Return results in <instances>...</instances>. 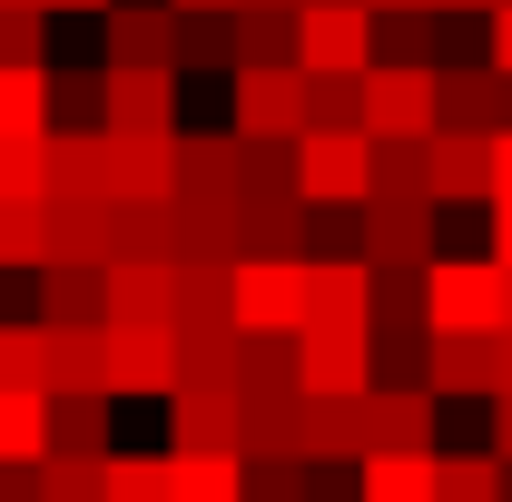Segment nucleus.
<instances>
[{"mask_svg":"<svg viewBox=\"0 0 512 502\" xmlns=\"http://www.w3.org/2000/svg\"><path fill=\"white\" fill-rule=\"evenodd\" d=\"M355 128L365 138H424L434 128V60H365L355 69Z\"/></svg>","mask_w":512,"mask_h":502,"instance_id":"nucleus-1","label":"nucleus"},{"mask_svg":"<svg viewBox=\"0 0 512 502\" xmlns=\"http://www.w3.org/2000/svg\"><path fill=\"white\" fill-rule=\"evenodd\" d=\"M365 128H296V197L306 207H365Z\"/></svg>","mask_w":512,"mask_h":502,"instance_id":"nucleus-2","label":"nucleus"},{"mask_svg":"<svg viewBox=\"0 0 512 502\" xmlns=\"http://www.w3.org/2000/svg\"><path fill=\"white\" fill-rule=\"evenodd\" d=\"M227 325H306V256H227Z\"/></svg>","mask_w":512,"mask_h":502,"instance_id":"nucleus-3","label":"nucleus"},{"mask_svg":"<svg viewBox=\"0 0 512 502\" xmlns=\"http://www.w3.org/2000/svg\"><path fill=\"white\" fill-rule=\"evenodd\" d=\"M237 99H227V128L237 138H296L306 128V69L296 60H256V69H227Z\"/></svg>","mask_w":512,"mask_h":502,"instance_id":"nucleus-4","label":"nucleus"},{"mask_svg":"<svg viewBox=\"0 0 512 502\" xmlns=\"http://www.w3.org/2000/svg\"><path fill=\"white\" fill-rule=\"evenodd\" d=\"M296 69H365L375 60V10L365 0H296Z\"/></svg>","mask_w":512,"mask_h":502,"instance_id":"nucleus-5","label":"nucleus"},{"mask_svg":"<svg viewBox=\"0 0 512 502\" xmlns=\"http://www.w3.org/2000/svg\"><path fill=\"white\" fill-rule=\"evenodd\" d=\"M355 414H365V453H434L444 394H434V384H365Z\"/></svg>","mask_w":512,"mask_h":502,"instance_id":"nucleus-6","label":"nucleus"},{"mask_svg":"<svg viewBox=\"0 0 512 502\" xmlns=\"http://www.w3.org/2000/svg\"><path fill=\"white\" fill-rule=\"evenodd\" d=\"M424 197L483 207L493 197V128H424Z\"/></svg>","mask_w":512,"mask_h":502,"instance_id":"nucleus-7","label":"nucleus"},{"mask_svg":"<svg viewBox=\"0 0 512 502\" xmlns=\"http://www.w3.org/2000/svg\"><path fill=\"white\" fill-rule=\"evenodd\" d=\"M444 247L434 237V197H365L355 207V256L365 266H424Z\"/></svg>","mask_w":512,"mask_h":502,"instance_id":"nucleus-8","label":"nucleus"},{"mask_svg":"<svg viewBox=\"0 0 512 502\" xmlns=\"http://www.w3.org/2000/svg\"><path fill=\"white\" fill-rule=\"evenodd\" d=\"M99 128H178V69L168 60H109L99 69Z\"/></svg>","mask_w":512,"mask_h":502,"instance_id":"nucleus-9","label":"nucleus"},{"mask_svg":"<svg viewBox=\"0 0 512 502\" xmlns=\"http://www.w3.org/2000/svg\"><path fill=\"white\" fill-rule=\"evenodd\" d=\"M375 355H365V325H296V394H365Z\"/></svg>","mask_w":512,"mask_h":502,"instance_id":"nucleus-10","label":"nucleus"},{"mask_svg":"<svg viewBox=\"0 0 512 502\" xmlns=\"http://www.w3.org/2000/svg\"><path fill=\"white\" fill-rule=\"evenodd\" d=\"M424 384L444 404H483L493 394V325H434L424 335Z\"/></svg>","mask_w":512,"mask_h":502,"instance_id":"nucleus-11","label":"nucleus"},{"mask_svg":"<svg viewBox=\"0 0 512 502\" xmlns=\"http://www.w3.org/2000/svg\"><path fill=\"white\" fill-rule=\"evenodd\" d=\"M424 325H493V256H424Z\"/></svg>","mask_w":512,"mask_h":502,"instance_id":"nucleus-12","label":"nucleus"},{"mask_svg":"<svg viewBox=\"0 0 512 502\" xmlns=\"http://www.w3.org/2000/svg\"><path fill=\"white\" fill-rule=\"evenodd\" d=\"M99 384H109V404H128V394H168V325H109L99 315Z\"/></svg>","mask_w":512,"mask_h":502,"instance_id":"nucleus-13","label":"nucleus"},{"mask_svg":"<svg viewBox=\"0 0 512 502\" xmlns=\"http://www.w3.org/2000/svg\"><path fill=\"white\" fill-rule=\"evenodd\" d=\"M168 197H237V128H168Z\"/></svg>","mask_w":512,"mask_h":502,"instance_id":"nucleus-14","label":"nucleus"},{"mask_svg":"<svg viewBox=\"0 0 512 502\" xmlns=\"http://www.w3.org/2000/svg\"><path fill=\"white\" fill-rule=\"evenodd\" d=\"M168 453H237V394L227 384H168Z\"/></svg>","mask_w":512,"mask_h":502,"instance_id":"nucleus-15","label":"nucleus"},{"mask_svg":"<svg viewBox=\"0 0 512 502\" xmlns=\"http://www.w3.org/2000/svg\"><path fill=\"white\" fill-rule=\"evenodd\" d=\"M99 188L168 197V128H99Z\"/></svg>","mask_w":512,"mask_h":502,"instance_id":"nucleus-16","label":"nucleus"},{"mask_svg":"<svg viewBox=\"0 0 512 502\" xmlns=\"http://www.w3.org/2000/svg\"><path fill=\"white\" fill-rule=\"evenodd\" d=\"M99 315L109 325H168V256H99Z\"/></svg>","mask_w":512,"mask_h":502,"instance_id":"nucleus-17","label":"nucleus"},{"mask_svg":"<svg viewBox=\"0 0 512 502\" xmlns=\"http://www.w3.org/2000/svg\"><path fill=\"white\" fill-rule=\"evenodd\" d=\"M99 315H79V325H40V394H109L99 384Z\"/></svg>","mask_w":512,"mask_h":502,"instance_id":"nucleus-18","label":"nucleus"},{"mask_svg":"<svg viewBox=\"0 0 512 502\" xmlns=\"http://www.w3.org/2000/svg\"><path fill=\"white\" fill-rule=\"evenodd\" d=\"M296 453H306V463H355V453H365L355 394H296Z\"/></svg>","mask_w":512,"mask_h":502,"instance_id":"nucleus-19","label":"nucleus"},{"mask_svg":"<svg viewBox=\"0 0 512 502\" xmlns=\"http://www.w3.org/2000/svg\"><path fill=\"white\" fill-rule=\"evenodd\" d=\"M237 256H306V197H237Z\"/></svg>","mask_w":512,"mask_h":502,"instance_id":"nucleus-20","label":"nucleus"},{"mask_svg":"<svg viewBox=\"0 0 512 502\" xmlns=\"http://www.w3.org/2000/svg\"><path fill=\"white\" fill-rule=\"evenodd\" d=\"M168 384H227L237 394V325H168Z\"/></svg>","mask_w":512,"mask_h":502,"instance_id":"nucleus-21","label":"nucleus"},{"mask_svg":"<svg viewBox=\"0 0 512 502\" xmlns=\"http://www.w3.org/2000/svg\"><path fill=\"white\" fill-rule=\"evenodd\" d=\"M40 197H109L99 188V128H40Z\"/></svg>","mask_w":512,"mask_h":502,"instance_id":"nucleus-22","label":"nucleus"},{"mask_svg":"<svg viewBox=\"0 0 512 502\" xmlns=\"http://www.w3.org/2000/svg\"><path fill=\"white\" fill-rule=\"evenodd\" d=\"M168 256H237V197H168Z\"/></svg>","mask_w":512,"mask_h":502,"instance_id":"nucleus-23","label":"nucleus"},{"mask_svg":"<svg viewBox=\"0 0 512 502\" xmlns=\"http://www.w3.org/2000/svg\"><path fill=\"white\" fill-rule=\"evenodd\" d=\"M168 325H227V256H168Z\"/></svg>","mask_w":512,"mask_h":502,"instance_id":"nucleus-24","label":"nucleus"},{"mask_svg":"<svg viewBox=\"0 0 512 502\" xmlns=\"http://www.w3.org/2000/svg\"><path fill=\"white\" fill-rule=\"evenodd\" d=\"M306 325H365V256H306Z\"/></svg>","mask_w":512,"mask_h":502,"instance_id":"nucleus-25","label":"nucleus"},{"mask_svg":"<svg viewBox=\"0 0 512 502\" xmlns=\"http://www.w3.org/2000/svg\"><path fill=\"white\" fill-rule=\"evenodd\" d=\"M237 453H296V384H247L237 394Z\"/></svg>","mask_w":512,"mask_h":502,"instance_id":"nucleus-26","label":"nucleus"},{"mask_svg":"<svg viewBox=\"0 0 512 502\" xmlns=\"http://www.w3.org/2000/svg\"><path fill=\"white\" fill-rule=\"evenodd\" d=\"M99 50L109 60H168V10L158 0H99Z\"/></svg>","mask_w":512,"mask_h":502,"instance_id":"nucleus-27","label":"nucleus"},{"mask_svg":"<svg viewBox=\"0 0 512 502\" xmlns=\"http://www.w3.org/2000/svg\"><path fill=\"white\" fill-rule=\"evenodd\" d=\"M50 60H10L0 69V148H30L40 128H50Z\"/></svg>","mask_w":512,"mask_h":502,"instance_id":"nucleus-28","label":"nucleus"},{"mask_svg":"<svg viewBox=\"0 0 512 502\" xmlns=\"http://www.w3.org/2000/svg\"><path fill=\"white\" fill-rule=\"evenodd\" d=\"M256 60H296V20L256 10V0H227V69H256Z\"/></svg>","mask_w":512,"mask_h":502,"instance_id":"nucleus-29","label":"nucleus"},{"mask_svg":"<svg viewBox=\"0 0 512 502\" xmlns=\"http://www.w3.org/2000/svg\"><path fill=\"white\" fill-rule=\"evenodd\" d=\"M99 247L109 256H168V197H109L99 207Z\"/></svg>","mask_w":512,"mask_h":502,"instance_id":"nucleus-30","label":"nucleus"},{"mask_svg":"<svg viewBox=\"0 0 512 502\" xmlns=\"http://www.w3.org/2000/svg\"><path fill=\"white\" fill-rule=\"evenodd\" d=\"M30 276H40V325H79V315H99V266H89V256H40Z\"/></svg>","mask_w":512,"mask_h":502,"instance_id":"nucleus-31","label":"nucleus"},{"mask_svg":"<svg viewBox=\"0 0 512 502\" xmlns=\"http://www.w3.org/2000/svg\"><path fill=\"white\" fill-rule=\"evenodd\" d=\"M355 502H434V453H355Z\"/></svg>","mask_w":512,"mask_h":502,"instance_id":"nucleus-32","label":"nucleus"},{"mask_svg":"<svg viewBox=\"0 0 512 502\" xmlns=\"http://www.w3.org/2000/svg\"><path fill=\"white\" fill-rule=\"evenodd\" d=\"M40 434V453H109V394H50Z\"/></svg>","mask_w":512,"mask_h":502,"instance_id":"nucleus-33","label":"nucleus"},{"mask_svg":"<svg viewBox=\"0 0 512 502\" xmlns=\"http://www.w3.org/2000/svg\"><path fill=\"white\" fill-rule=\"evenodd\" d=\"M168 69H227V10H168Z\"/></svg>","mask_w":512,"mask_h":502,"instance_id":"nucleus-34","label":"nucleus"},{"mask_svg":"<svg viewBox=\"0 0 512 502\" xmlns=\"http://www.w3.org/2000/svg\"><path fill=\"white\" fill-rule=\"evenodd\" d=\"M247 384H296V325H237V394Z\"/></svg>","mask_w":512,"mask_h":502,"instance_id":"nucleus-35","label":"nucleus"},{"mask_svg":"<svg viewBox=\"0 0 512 502\" xmlns=\"http://www.w3.org/2000/svg\"><path fill=\"white\" fill-rule=\"evenodd\" d=\"M99 207H109V197H40V227H50V256H89V266H99Z\"/></svg>","mask_w":512,"mask_h":502,"instance_id":"nucleus-36","label":"nucleus"},{"mask_svg":"<svg viewBox=\"0 0 512 502\" xmlns=\"http://www.w3.org/2000/svg\"><path fill=\"white\" fill-rule=\"evenodd\" d=\"M40 414H50V394L40 384H0V463H40Z\"/></svg>","mask_w":512,"mask_h":502,"instance_id":"nucleus-37","label":"nucleus"},{"mask_svg":"<svg viewBox=\"0 0 512 502\" xmlns=\"http://www.w3.org/2000/svg\"><path fill=\"white\" fill-rule=\"evenodd\" d=\"M365 197H424V138H375L365 148Z\"/></svg>","mask_w":512,"mask_h":502,"instance_id":"nucleus-38","label":"nucleus"},{"mask_svg":"<svg viewBox=\"0 0 512 502\" xmlns=\"http://www.w3.org/2000/svg\"><path fill=\"white\" fill-rule=\"evenodd\" d=\"M99 502H168V453H99Z\"/></svg>","mask_w":512,"mask_h":502,"instance_id":"nucleus-39","label":"nucleus"},{"mask_svg":"<svg viewBox=\"0 0 512 502\" xmlns=\"http://www.w3.org/2000/svg\"><path fill=\"white\" fill-rule=\"evenodd\" d=\"M168 502H237V453H168Z\"/></svg>","mask_w":512,"mask_h":502,"instance_id":"nucleus-40","label":"nucleus"},{"mask_svg":"<svg viewBox=\"0 0 512 502\" xmlns=\"http://www.w3.org/2000/svg\"><path fill=\"white\" fill-rule=\"evenodd\" d=\"M434 502H503V453H434Z\"/></svg>","mask_w":512,"mask_h":502,"instance_id":"nucleus-41","label":"nucleus"},{"mask_svg":"<svg viewBox=\"0 0 512 502\" xmlns=\"http://www.w3.org/2000/svg\"><path fill=\"white\" fill-rule=\"evenodd\" d=\"M444 50V10H375V60H434Z\"/></svg>","mask_w":512,"mask_h":502,"instance_id":"nucleus-42","label":"nucleus"},{"mask_svg":"<svg viewBox=\"0 0 512 502\" xmlns=\"http://www.w3.org/2000/svg\"><path fill=\"white\" fill-rule=\"evenodd\" d=\"M50 256V227H40V197H0V266L10 276H30Z\"/></svg>","mask_w":512,"mask_h":502,"instance_id":"nucleus-43","label":"nucleus"},{"mask_svg":"<svg viewBox=\"0 0 512 502\" xmlns=\"http://www.w3.org/2000/svg\"><path fill=\"white\" fill-rule=\"evenodd\" d=\"M50 20H60L50 0H0V69H10V60H40V50H50Z\"/></svg>","mask_w":512,"mask_h":502,"instance_id":"nucleus-44","label":"nucleus"},{"mask_svg":"<svg viewBox=\"0 0 512 502\" xmlns=\"http://www.w3.org/2000/svg\"><path fill=\"white\" fill-rule=\"evenodd\" d=\"M50 128H99V69H50Z\"/></svg>","mask_w":512,"mask_h":502,"instance_id":"nucleus-45","label":"nucleus"},{"mask_svg":"<svg viewBox=\"0 0 512 502\" xmlns=\"http://www.w3.org/2000/svg\"><path fill=\"white\" fill-rule=\"evenodd\" d=\"M40 502H99V453H40Z\"/></svg>","mask_w":512,"mask_h":502,"instance_id":"nucleus-46","label":"nucleus"},{"mask_svg":"<svg viewBox=\"0 0 512 502\" xmlns=\"http://www.w3.org/2000/svg\"><path fill=\"white\" fill-rule=\"evenodd\" d=\"M0 384H40V315L0 325Z\"/></svg>","mask_w":512,"mask_h":502,"instance_id":"nucleus-47","label":"nucleus"},{"mask_svg":"<svg viewBox=\"0 0 512 502\" xmlns=\"http://www.w3.org/2000/svg\"><path fill=\"white\" fill-rule=\"evenodd\" d=\"M306 256H355V207H306Z\"/></svg>","mask_w":512,"mask_h":502,"instance_id":"nucleus-48","label":"nucleus"},{"mask_svg":"<svg viewBox=\"0 0 512 502\" xmlns=\"http://www.w3.org/2000/svg\"><path fill=\"white\" fill-rule=\"evenodd\" d=\"M0 197H40V138L30 148H0Z\"/></svg>","mask_w":512,"mask_h":502,"instance_id":"nucleus-49","label":"nucleus"},{"mask_svg":"<svg viewBox=\"0 0 512 502\" xmlns=\"http://www.w3.org/2000/svg\"><path fill=\"white\" fill-rule=\"evenodd\" d=\"M306 502H355V463H306Z\"/></svg>","mask_w":512,"mask_h":502,"instance_id":"nucleus-50","label":"nucleus"},{"mask_svg":"<svg viewBox=\"0 0 512 502\" xmlns=\"http://www.w3.org/2000/svg\"><path fill=\"white\" fill-rule=\"evenodd\" d=\"M483 20H493V69H512V0H493Z\"/></svg>","mask_w":512,"mask_h":502,"instance_id":"nucleus-51","label":"nucleus"},{"mask_svg":"<svg viewBox=\"0 0 512 502\" xmlns=\"http://www.w3.org/2000/svg\"><path fill=\"white\" fill-rule=\"evenodd\" d=\"M493 325H512V256H493Z\"/></svg>","mask_w":512,"mask_h":502,"instance_id":"nucleus-52","label":"nucleus"},{"mask_svg":"<svg viewBox=\"0 0 512 502\" xmlns=\"http://www.w3.org/2000/svg\"><path fill=\"white\" fill-rule=\"evenodd\" d=\"M493 394H512V325H493Z\"/></svg>","mask_w":512,"mask_h":502,"instance_id":"nucleus-53","label":"nucleus"},{"mask_svg":"<svg viewBox=\"0 0 512 502\" xmlns=\"http://www.w3.org/2000/svg\"><path fill=\"white\" fill-rule=\"evenodd\" d=\"M483 207H493V247L483 256H512V197H483Z\"/></svg>","mask_w":512,"mask_h":502,"instance_id":"nucleus-54","label":"nucleus"},{"mask_svg":"<svg viewBox=\"0 0 512 502\" xmlns=\"http://www.w3.org/2000/svg\"><path fill=\"white\" fill-rule=\"evenodd\" d=\"M483 404H493V453L512 463V394H483Z\"/></svg>","mask_w":512,"mask_h":502,"instance_id":"nucleus-55","label":"nucleus"},{"mask_svg":"<svg viewBox=\"0 0 512 502\" xmlns=\"http://www.w3.org/2000/svg\"><path fill=\"white\" fill-rule=\"evenodd\" d=\"M493 197H512V128H493Z\"/></svg>","mask_w":512,"mask_h":502,"instance_id":"nucleus-56","label":"nucleus"},{"mask_svg":"<svg viewBox=\"0 0 512 502\" xmlns=\"http://www.w3.org/2000/svg\"><path fill=\"white\" fill-rule=\"evenodd\" d=\"M424 10H473V20H483V10H493V0H424Z\"/></svg>","mask_w":512,"mask_h":502,"instance_id":"nucleus-57","label":"nucleus"},{"mask_svg":"<svg viewBox=\"0 0 512 502\" xmlns=\"http://www.w3.org/2000/svg\"><path fill=\"white\" fill-rule=\"evenodd\" d=\"M365 10H424V0H365Z\"/></svg>","mask_w":512,"mask_h":502,"instance_id":"nucleus-58","label":"nucleus"},{"mask_svg":"<svg viewBox=\"0 0 512 502\" xmlns=\"http://www.w3.org/2000/svg\"><path fill=\"white\" fill-rule=\"evenodd\" d=\"M168 10H227V0H168Z\"/></svg>","mask_w":512,"mask_h":502,"instance_id":"nucleus-59","label":"nucleus"},{"mask_svg":"<svg viewBox=\"0 0 512 502\" xmlns=\"http://www.w3.org/2000/svg\"><path fill=\"white\" fill-rule=\"evenodd\" d=\"M50 10H99V0H50Z\"/></svg>","mask_w":512,"mask_h":502,"instance_id":"nucleus-60","label":"nucleus"},{"mask_svg":"<svg viewBox=\"0 0 512 502\" xmlns=\"http://www.w3.org/2000/svg\"><path fill=\"white\" fill-rule=\"evenodd\" d=\"M256 10H296V0H256Z\"/></svg>","mask_w":512,"mask_h":502,"instance_id":"nucleus-61","label":"nucleus"}]
</instances>
